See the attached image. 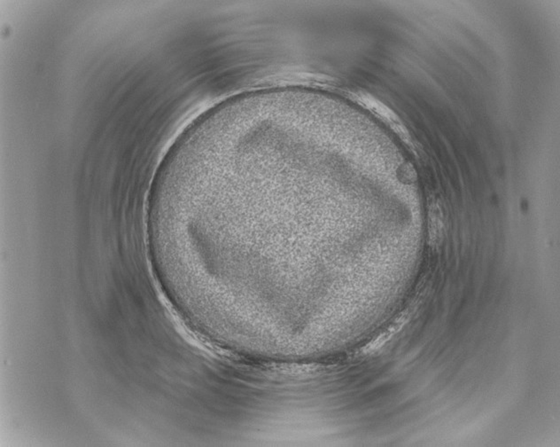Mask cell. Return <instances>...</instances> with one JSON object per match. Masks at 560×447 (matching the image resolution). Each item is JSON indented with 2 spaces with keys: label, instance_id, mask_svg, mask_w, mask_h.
Listing matches in <instances>:
<instances>
[{
  "label": "cell",
  "instance_id": "6da1fadb",
  "mask_svg": "<svg viewBox=\"0 0 560 447\" xmlns=\"http://www.w3.org/2000/svg\"><path fill=\"white\" fill-rule=\"evenodd\" d=\"M358 98L362 104L364 106V108L370 109L374 114L378 115V117L386 122L393 130H395V132L397 133L404 141L410 142L409 133H408L404 124H401L397 115H395L390 108H388V106L383 104L380 100L373 98V97L369 95V94H361Z\"/></svg>",
  "mask_w": 560,
  "mask_h": 447
},
{
  "label": "cell",
  "instance_id": "7a4b0ae2",
  "mask_svg": "<svg viewBox=\"0 0 560 447\" xmlns=\"http://www.w3.org/2000/svg\"><path fill=\"white\" fill-rule=\"evenodd\" d=\"M444 230L443 215L439 207L434 206L431 209L429 217V231H430L431 242L438 244L443 237Z\"/></svg>",
  "mask_w": 560,
  "mask_h": 447
}]
</instances>
